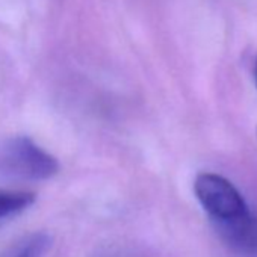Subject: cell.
Here are the masks:
<instances>
[{
    "instance_id": "obj_1",
    "label": "cell",
    "mask_w": 257,
    "mask_h": 257,
    "mask_svg": "<svg viewBox=\"0 0 257 257\" xmlns=\"http://www.w3.org/2000/svg\"><path fill=\"white\" fill-rule=\"evenodd\" d=\"M0 167L10 176L28 180H46L59 170L58 161L26 137L13 138L2 147Z\"/></svg>"
},
{
    "instance_id": "obj_2",
    "label": "cell",
    "mask_w": 257,
    "mask_h": 257,
    "mask_svg": "<svg viewBox=\"0 0 257 257\" xmlns=\"http://www.w3.org/2000/svg\"><path fill=\"white\" fill-rule=\"evenodd\" d=\"M194 192L203 209L218 222V225L231 222L249 213L240 192L227 179L218 174H200L194 182Z\"/></svg>"
},
{
    "instance_id": "obj_3",
    "label": "cell",
    "mask_w": 257,
    "mask_h": 257,
    "mask_svg": "<svg viewBox=\"0 0 257 257\" xmlns=\"http://www.w3.org/2000/svg\"><path fill=\"white\" fill-rule=\"evenodd\" d=\"M227 242L246 255H257V221L246 213L245 216L219 225Z\"/></svg>"
},
{
    "instance_id": "obj_4",
    "label": "cell",
    "mask_w": 257,
    "mask_h": 257,
    "mask_svg": "<svg viewBox=\"0 0 257 257\" xmlns=\"http://www.w3.org/2000/svg\"><path fill=\"white\" fill-rule=\"evenodd\" d=\"M35 201L32 192L0 189V221L8 219L26 210Z\"/></svg>"
},
{
    "instance_id": "obj_5",
    "label": "cell",
    "mask_w": 257,
    "mask_h": 257,
    "mask_svg": "<svg viewBox=\"0 0 257 257\" xmlns=\"http://www.w3.org/2000/svg\"><path fill=\"white\" fill-rule=\"evenodd\" d=\"M50 246V237L44 233L34 234L28 239L14 257H44Z\"/></svg>"
},
{
    "instance_id": "obj_6",
    "label": "cell",
    "mask_w": 257,
    "mask_h": 257,
    "mask_svg": "<svg viewBox=\"0 0 257 257\" xmlns=\"http://www.w3.org/2000/svg\"><path fill=\"white\" fill-rule=\"evenodd\" d=\"M255 85H257V64H255Z\"/></svg>"
}]
</instances>
